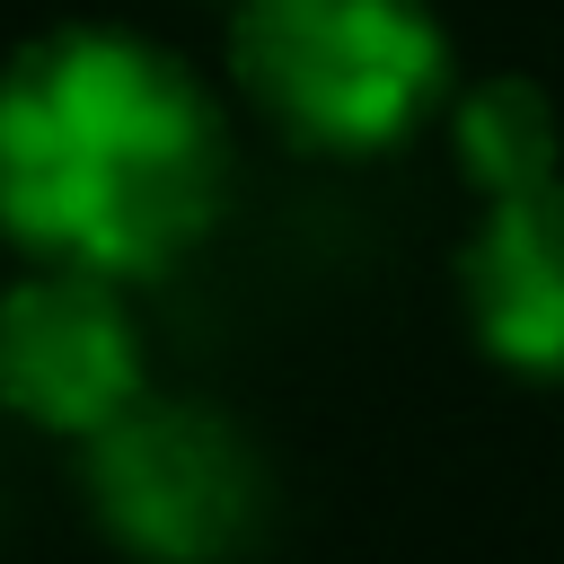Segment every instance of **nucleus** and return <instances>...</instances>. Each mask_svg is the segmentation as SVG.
I'll return each mask as SVG.
<instances>
[{"mask_svg": "<svg viewBox=\"0 0 564 564\" xmlns=\"http://www.w3.org/2000/svg\"><path fill=\"white\" fill-rule=\"evenodd\" d=\"M88 511L141 564H229L264 529V458L203 397H141L88 441Z\"/></svg>", "mask_w": 564, "mask_h": 564, "instance_id": "nucleus-3", "label": "nucleus"}, {"mask_svg": "<svg viewBox=\"0 0 564 564\" xmlns=\"http://www.w3.org/2000/svg\"><path fill=\"white\" fill-rule=\"evenodd\" d=\"M141 397H150V352L123 308V282L35 264L0 300V405L9 414L62 441H97Z\"/></svg>", "mask_w": 564, "mask_h": 564, "instance_id": "nucleus-4", "label": "nucleus"}, {"mask_svg": "<svg viewBox=\"0 0 564 564\" xmlns=\"http://www.w3.org/2000/svg\"><path fill=\"white\" fill-rule=\"evenodd\" d=\"M229 79L282 141L379 159L449 97V26L423 0H238Z\"/></svg>", "mask_w": 564, "mask_h": 564, "instance_id": "nucleus-2", "label": "nucleus"}, {"mask_svg": "<svg viewBox=\"0 0 564 564\" xmlns=\"http://www.w3.org/2000/svg\"><path fill=\"white\" fill-rule=\"evenodd\" d=\"M458 300H467V335L502 370L564 388V176L485 203V220L458 247Z\"/></svg>", "mask_w": 564, "mask_h": 564, "instance_id": "nucleus-5", "label": "nucleus"}, {"mask_svg": "<svg viewBox=\"0 0 564 564\" xmlns=\"http://www.w3.org/2000/svg\"><path fill=\"white\" fill-rule=\"evenodd\" d=\"M449 150L485 203H511V194H538L564 176V115L538 79L494 70L449 106Z\"/></svg>", "mask_w": 564, "mask_h": 564, "instance_id": "nucleus-6", "label": "nucleus"}, {"mask_svg": "<svg viewBox=\"0 0 564 564\" xmlns=\"http://www.w3.org/2000/svg\"><path fill=\"white\" fill-rule=\"evenodd\" d=\"M229 203V115L132 26H44L0 62V238L26 264L150 282Z\"/></svg>", "mask_w": 564, "mask_h": 564, "instance_id": "nucleus-1", "label": "nucleus"}]
</instances>
